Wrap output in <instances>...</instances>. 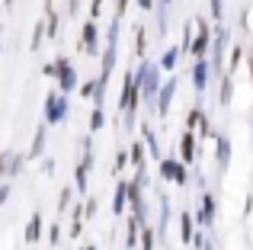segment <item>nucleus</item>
I'll list each match as a JSON object with an SVG mask.
<instances>
[{
  "label": "nucleus",
  "mask_w": 253,
  "mask_h": 250,
  "mask_svg": "<svg viewBox=\"0 0 253 250\" xmlns=\"http://www.w3.org/2000/svg\"><path fill=\"white\" fill-rule=\"evenodd\" d=\"M144 141H131V154H128V161H131V167L135 170H144Z\"/></svg>",
  "instance_id": "obj_24"
},
{
  "label": "nucleus",
  "mask_w": 253,
  "mask_h": 250,
  "mask_svg": "<svg viewBox=\"0 0 253 250\" xmlns=\"http://www.w3.org/2000/svg\"><path fill=\"white\" fill-rule=\"evenodd\" d=\"M128 212V180H119L116 183V196H112V215H125Z\"/></svg>",
  "instance_id": "obj_12"
},
{
  "label": "nucleus",
  "mask_w": 253,
  "mask_h": 250,
  "mask_svg": "<svg viewBox=\"0 0 253 250\" xmlns=\"http://www.w3.org/2000/svg\"><path fill=\"white\" fill-rule=\"evenodd\" d=\"M55 68H58V77H55L58 93L68 96L71 90H77V71H74V64H71L68 58H55Z\"/></svg>",
  "instance_id": "obj_8"
},
{
  "label": "nucleus",
  "mask_w": 253,
  "mask_h": 250,
  "mask_svg": "<svg viewBox=\"0 0 253 250\" xmlns=\"http://www.w3.org/2000/svg\"><path fill=\"white\" fill-rule=\"evenodd\" d=\"M192 39H196V29L186 26L183 29V45H179V55H192Z\"/></svg>",
  "instance_id": "obj_30"
},
{
  "label": "nucleus",
  "mask_w": 253,
  "mask_h": 250,
  "mask_svg": "<svg viewBox=\"0 0 253 250\" xmlns=\"http://www.w3.org/2000/svg\"><path fill=\"white\" fill-rule=\"evenodd\" d=\"M45 141H48V125H39L36 128V135H32V148H29V154H26V161H39V157L45 154Z\"/></svg>",
  "instance_id": "obj_13"
},
{
  "label": "nucleus",
  "mask_w": 253,
  "mask_h": 250,
  "mask_svg": "<svg viewBox=\"0 0 253 250\" xmlns=\"http://www.w3.org/2000/svg\"><path fill=\"white\" fill-rule=\"evenodd\" d=\"M141 141H144V148H148V154L154 157L157 164H161V161H164V154H161V144H157L154 128H151V125H141Z\"/></svg>",
  "instance_id": "obj_17"
},
{
  "label": "nucleus",
  "mask_w": 253,
  "mask_h": 250,
  "mask_svg": "<svg viewBox=\"0 0 253 250\" xmlns=\"http://www.w3.org/2000/svg\"><path fill=\"white\" fill-rule=\"evenodd\" d=\"M209 13H211V19H215V23H221V16H224V0H211Z\"/></svg>",
  "instance_id": "obj_34"
},
{
  "label": "nucleus",
  "mask_w": 253,
  "mask_h": 250,
  "mask_svg": "<svg viewBox=\"0 0 253 250\" xmlns=\"http://www.w3.org/2000/svg\"><path fill=\"white\" fill-rule=\"evenodd\" d=\"M77 10H81V0H71L68 3V16H77Z\"/></svg>",
  "instance_id": "obj_42"
},
{
  "label": "nucleus",
  "mask_w": 253,
  "mask_h": 250,
  "mask_svg": "<svg viewBox=\"0 0 253 250\" xmlns=\"http://www.w3.org/2000/svg\"><path fill=\"white\" fill-rule=\"evenodd\" d=\"M228 42H231V32L224 29L221 23L215 26V39H211V51H209V64H211V77H224L221 71H224V48H228Z\"/></svg>",
  "instance_id": "obj_3"
},
{
  "label": "nucleus",
  "mask_w": 253,
  "mask_h": 250,
  "mask_svg": "<svg viewBox=\"0 0 253 250\" xmlns=\"http://www.w3.org/2000/svg\"><path fill=\"white\" fill-rule=\"evenodd\" d=\"M176 61H179V45H173V48H167L161 55V61H157V64H161V71H173V68H176Z\"/></svg>",
  "instance_id": "obj_25"
},
{
  "label": "nucleus",
  "mask_w": 253,
  "mask_h": 250,
  "mask_svg": "<svg viewBox=\"0 0 253 250\" xmlns=\"http://www.w3.org/2000/svg\"><path fill=\"white\" fill-rule=\"evenodd\" d=\"M173 183H176V186H186V183H189V167H186L183 161L176 164V173H173Z\"/></svg>",
  "instance_id": "obj_31"
},
{
  "label": "nucleus",
  "mask_w": 253,
  "mask_h": 250,
  "mask_svg": "<svg viewBox=\"0 0 253 250\" xmlns=\"http://www.w3.org/2000/svg\"><path fill=\"white\" fill-rule=\"evenodd\" d=\"M138 6H141V10H154V0H135Z\"/></svg>",
  "instance_id": "obj_44"
},
{
  "label": "nucleus",
  "mask_w": 253,
  "mask_h": 250,
  "mask_svg": "<svg viewBox=\"0 0 253 250\" xmlns=\"http://www.w3.org/2000/svg\"><path fill=\"white\" fill-rule=\"evenodd\" d=\"M231 100H234V77L224 74L221 81H218V103H221V106H231Z\"/></svg>",
  "instance_id": "obj_18"
},
{
  "label": "nucleus",
  "mask_w": 253,
  "mask_h": 250,
  "mask_svg": "<svg viewBox=\"0 0 253 250\" xmlns=\"http://www.w3.org/2000/svg\"><path fill=\"white\" fill-rule=\"evenodd\" d=\"M64 119H68V96L48 90V96H45V125H61Z\"/></svg>",
  "instance_id": "obj_5"
},
{
  "label": "nucleus",
  "mask_w": 253,
  "mask_h": 250,
  "mask_svg": "<svg viewBox=\"0 0 253 250\" xmlns=\"http://www.w3.org/2000/svg\"><path fill=\"white\" fill-rule=\"evenodd\" d=\"M125 164H128V151H119V154H116V173H122Z\"/></svg>",
  "instance_id": "obj_35"
},
{
  "label": "nucleus",
  "mask_w": 253,
  "mask_h": 250,
  "mask_svg": "<svg viewBox=\"0 0 253 250\" xmlns=\"http://www.w3.org/2000/svg\"><path fill=\"white\" fill-rule=\"evenodd\" d=\"M96 23L93 19H86L84 29H81V51H86V55H96Z\"/></svg>",
  "instance_id": "obj_14"
},
{
  "label": "nucleus",
  "mask_w": 253,
  "mask_h": 250,
  "mask_svg": "<svg viewBox=\"0 0 253 250\" xmlns=\"http://www.w3.org/2000/svg\"><path fill=\"white\" fill-rule=\"evenodd\" d=\"M179 154H183L186 167L196 164V135H192V131H183V138H179Z\"/></svg>",
  "instance_id": "obj_16"
},
{
  "label": "nucleus",
  "mask_w": 253,
  "mask_h": 250,
  "mask_svg": "<svg viewBox=\"0 0 253 250\" xmlns=\"http://www.w3.org/2000/svg\"><path fill=\"white\" fill-rule=\"evenodd\" d=\"M241 64H244V48H241V45H234V48H231V55H228V74L234 77V71L241 68Z\"/></svg>",
  "instance_id": "obj_29"
},
{
  "label": "nucleus",
  "mask_w": 253,
  "mask_h": 250,
  "mask_svg": "<svg viewBox=\"0 0 253 250\" xmlns=\"http://www.w3.org/2000/svg\"><path fill=\"white\" fill-rule=\"evenodd\" d=\"M90 167H93V138H84V157L74 170V189L77 193H86V176H90Z\"/></svg>",
  "instance_id": "obj_6"
},
{
  "label": "nucleus",
  "mask_w": 253,
  "mask_h": 250,
  "mask_svg": "<svg viewBox=\"0 0 253 250\" xmlns=\"http://www.w3.org/2000/svg\"><path fill=\"white\" fill-rule=\"evenodd\" d=\"M42 74H45V77H58V68H55V61H51V64H45V68H42Z\"/></svg>",
  "instance_id": "obj_41"
},
{
  "label": "nucleus",
  "mask_w": 253,
  "mask_h": 250,
  "mask_svg": "<svg viewBox=\"0 0 253 250\" xmlns=\"http://www.w3.org/2000/svg\"><path fill=\"white\" fill-rule=\"evenodd\" d=\"M186 131H192L196 138H215V135H211V122H209V116H205V109L199 106V103L189 109V116H186Z\"/></svg>",
  "instance_id": "obj_7"
},
{
  "label": "nucleus",
  "mask_w": 253,
  "mask_h": 250,
  "mask_svg": "<svg viewBox=\"0 0 253 250\" xmlns=\"http://www.w3.org/2000/svg\"><path fill=\"white\" fill-rule=\"evenodd\" d=\"M6 6H13V0H6Z\"/></svg>",
  "instance_id": "obj_49"
},
{
  "label": "nucleus",
  "mask_w": 253,
  "mask_h": 250,
  "mask_svg": "<svg viewBox=\"0 0 253 250\" xmlns=\"http://www.w3.org/2000/svg\"><path fill=\"white\" fill-rule=\"evenodd\" d=\"M0 32H3V26H0Z\"/></svg>",
  "instance_id": "obj_50"
},
{
  "label": "nucleus",
  "mask_w": 253,
  "mask_h": 250,
  "mask_svg": "<svg viewBox=\"0 0 253 250\" xmlns=\"http://www.w3.org/2000/svg\"><path fill=\"white\" fill-rule=\"evenodd\" d=\"M173 3V0H157V6H170Z\"/></svg>",
  "instance_id": "obj_46"
},
{
  "label": "nucleus",
  "mask_w": 253,
  "mask_h": 250,
  "mask_svg": "<svg viewBox=\"0 0 253 250\" xmlns=\"http://www.w3.org/2000/svg\"><path fill=\"white\" fill-rule=\"evenodd\" d=\"M45 36H48V29H45V19H42V23H36V32H32V39H29V48L39 51L42 42H45Z\"/></svg>",
  "instance_id": "obj_28"
},
{
  "label": "nucleus",
  "mask_w": 253,
  "mask_h": 250,
  "mask_svg": "<svg viewBox=\"0 0 253 250\" xmlns=\"http://www.w3.org/2000/svg\"><path fill=\"white\" fill-rule=\"evenodd\" d=\"M103 13V0H93V6H90V16H93V23H96V16Z\"/></svg>",
  "instance_id": "obj_38"
},
{
  "label": "nucleus",
  "mask_w": 253,
  "mask_h": 250,
  "mask_svg": "<svg viewBox=\"0 0 253 250\" xmlns=\"http://www.w3.org/2000/svg\"><path fill=\"white\" fill-rule=\"evenodd\" d=\"M45 29H48V39H58V26H61V19H58L55 6H51V0H45Z\"/></svg>",
  "instance_id": "obj_20"
},
{
  "label": "nucleus",
  "mask_w": 253,
  "mask_h": 250,
  "mask_svg": "<svg viewBox=\"0 0 253 250\" xmlns=\"http://www.w3.org/2000/svg\"><path fill=\"white\" fill-rule=\"evenodd\" d=\"M144 45H148V36H144V29L138 26L135 29V51H138V58H144Z\"/></svg>",
  "instance_id": "obj_33"
},
{
  "label": "nucleus",
  "mask_w": 253,
  "mask_h": 250,
  "mask_svg": "<svg viewBox=\"0 0 253 250\" xmlns=\"http://www.w3.org/2000/svg\"><path fill=\"white\" fill-rule=\"evenodd\" d=\"M103 125H106V113L103 109H93L90 113V131H99Z\"/></svg>",
  "instance_id": "obj_32"
},
{
  "label": "nucleus",
  "mask_w": 253,
  "mask_h": 250,
  "mask_svg": "<svg viewBox=\"0 0 253 250\" xmlns=\"http://www.w3.org/2000/svg\"><path fill=\"white\" fill-rule=\"evenodd\" d=\"M138 100H141V83H138L135 71L128 68L125 77H122V93H119V109H122V119H125L128 135H131V128H135V122H138Z\"/></svg>",
  "instance_id": "obj_1"
},
{
  "label": "nucleus",
  "mask_w": 253,
  "mask_h": 250,
  "mask_svg": "<svg viewBox=\"0 0 253 250\" xmlns=\"http://www.w3.org/2000/svg\"><path fill=\"white\" fill-rule=\"evenodd\" d=\"M176 77H170V81H164V87H161V93H157V103H154V113L157 116H167L170 113V103H173V96H176Z\"/></svg>",
  "instance_id": "obj_11"
},
{
  "label": "nucleus",
  "mask_w": 253,
  "mask_h": 250,
  "mask_svg": "<svg viewBox=\"0 0 253 250\" xmlns=\"http://www.w3.org/2000/svg\"><path fill=\"white\" fill-rule=\"evenodd\" d=\"M138 241H141V225L135 218H128V228H125V247L138 250Z\"/></svg>",
  "instance_id": "obj_21"
},
{
  "label": "nucleus",
  "mask_w": 253,
  "mask_h": 250,
  "mask_svg": "<svg viewBox=\"0 0 253 250\" xmlns=\"http://www.w3.org/2000/svg\"><path fill=\"white\" fill-rule=\"evenodd\" d=\"M247 68H250V81H253V51H250V58H247Z\"/></svg>",
  "instance_id": "obj_45"
},
{
  "label": "nucleus",
  "mask_w": 253,
  "mask_h": 250,
  "mask_svg": "<svg viewBox=\"0 0 253 250\" xmlns=\"http://www.w3.org/2000/svg\"><path fill=\"white\" fill-rule=\"evenodd\" d=\"M157 244V228H141V241H138V250H154Z\"/></svg>",
  "instance_id": "obj_27"
},
{
  "label": "nucleus",
  "mask_w": 253,
  "mask_h": 250,
  "mask_svg": "<svg viewBox=\"0 0 253 250\" xmlns=\"http://www.w3.org/2000/svg\"><path fill=\"white\" fill-rule=\"evenodd\" d=\"M6 199H10V186H6V183H3V186H0V206H3Z\"/></svg>",
  "instance_id": "obj_43"
},
{
  "label": "nucleus",
  "mask_w": 253,
  "mask_h": 250,
  "mask_svg": "<svg viewBox=\"0 0 253 250\" xmlns=\"http://www.w3.org/2000/svg\"><path fill=\"white\" fill-rule=\"evenodd\" d=\"M39 238H42V215L32 212L29 221H26V244H36Z\"/></svg>",
  "instance_id": "obj_19"
},
{
  "label": "nucleus",
  "mask_w": 253,
  "mask_h": 250,
  "mask_svg": "<svg viewBox=\"0 0 253 250\" xmlns=\"http://www.w3.org/2000/svg\"><path fill=\"white\" fill-rule=\"evenodd\" d=\"M48 241H51V244H58V241H61V228H58V225H51V231H48Z\"/></svg>",
  "instance_id": "obj_39"
},
{
  "label": "nucleus",
  "mask_w": 253,
  "mask_h": 250,
  "mask_svg": "<svg viewBox=\"0 0 253 250\" xmlns=\"http://www.w3.org/2000/svg\"><path fill=\"white\" fill-rule=\"evenodd\" d=\"M58 208H61V212H68V208H71V189H64V193H61V199H58Z\"/></svg>",
  "instance_id": "obj_36"
},
{
  "label": "nucleus",
  "mask_w": 253,
  "mask_h": 250,
  "mask_svg": "<svg viewBox=\"0 0 253 250\" xmlns=\"http://www.w3.org/2000/svg\"><path fill=\"white\" fill-rule=\"evenodd\" d=\"M81 250H96V247H93V244H84V247H81Z\"/></svg>",
  "instance_id": "obj_48"
},
{
  "label": "nucleus",
  "mask_w": 253,
  "mask_h": 250,
  "mask_svg": "<svg viewBox=\"0 0 253 250\" xmlns=\"http://www.w3.org/2000/svg\"><path fill=\"white\" fill-rule=\"evenodd\" d=\"M167 221H170V199L161 193V221H157V238H164V231H167Z\"/></svg>",
  "instance_id": "obj_26"
},
{
  "label": "nucleus",
  "mask_w": 253,
  "mask_h": 250,
  "mask_svg": "<svg viewBox=\"0 0 253 250\" xmlns=\"http://www.w3.org/2000/svg\"><path fill=\"white\" fill-rule=\"evenodd\" d=\"M176 157H164L161 164H157V176H161L164 183H173V173H176Z\"/></svg>",
  "instance_id": "obj_22"
},
{
  "label": "nucleus",
  "mask_w": 253,
  "mask_h": 250,
  "mask_svg": "<svg viewBox=\"0 0 253 250\" xmlns=\"http://www.w3.org/2000/svg\"><path fill=\"white\" fill-rule=\"evenodd\" d=\"M192 238H196V215L179 212V241H183V244H192Z\"/></svg>",
  "instance_id": "obj_15"
},
{
  "label": "nucleus",
  "mask_w": 253,
  "mask_h": 250,
  "mask_svg": "<svg viewBox=\"0 0 253 250\" xmlns=\"http://www.w3.org/2000/svg\"><path fill=\"white\" fill-rule=\"evenodd\" d=\"M215 218H218V202H215V196L211 193H202V199H199V212H196V221L202 228H211L215 225Z\"/></svg>",
  "instance_id": "obj_9"
},
{
  "label": "nucleus",
  "mask_w": 253,
  "mask_h": 250,
  "mask_svg": "<svg viewBox=\"0 0 253 250\" xmlns=\"http://www.w3.org/2000/svg\"><path fill=\"white\" fill-rule=\"evenodd\" d=\"M202 250H215V244H211V241H205V247Z\"/></svg>",
  "instance_id": "obj_47"
},
{
  "label": "nucleus",
  "mask_w": 253,
  "mask_h": 250,
  "mask_svg": "<svg viewBox=\"0 0 253 250\" xmlns=\"http://www.w3.org/2000/svg\"><path fill=\"white\" fill-rule=\"evenodd\" d=\"M96 93V81H86V83H81V96H93Z\"/></svg>",
  "instance_id": "obj_37"
},
{
  "label": "nucleus",
  "mask_w": 253,
  "mask_h": 250,
  "mask_svg": "<svg viewBox=\"0 0 253 250\" xmlns=\"http://www.w3.org/2000/svg\"><path fill=\"white\" fill-rule=\"evenodd\" d=\"M135 77H138V83H141V100H144V106L154 113L157 93H161V87H164V71H161V64L141 61V64H138V71H135Z\"/></svg>",
  "instance_id": "obj_2"
},
{
  "label": "nucleus",
  "mask_w": 253,
  "mask_h": 250,
  "mask_svg": "<svg viewBox=\"0 0 253 250\" xmlns=\"http://www.w3.org/2000/svg\"><path fill=\"white\" fill-rule=\"evenodd\" d=\"M211 39H215V29L209 26V19H199L196 23V39H192V58H196V61H209Z\"/></svg>",
  "instance_id": "obj_4"
},
{
  "label": "nucleus",
  "mask_w": 253,
  "mask_h": 250,
  "mask_svg": "<svg viewBox=\"0 0 253 250\" xmlns=\"http://www.w3.org/2000/svg\"><path fill=\"white\" fill-rule=\"evenodd\" d=\"M211 64L209 61H196L192 64V87H196V96H205V90L211 87Z\"/></svg>",
  "instance_id": "obj_10"
},
{
  "label": "nucleus",
  "mask_w": 253,
  "mask_h": 250,
  "mask_svg": "<svg viewBox=\"0 0 253 250\" xmlns=\"http://www.w3.org/2000/svg\"><path fill=\"white\" fill-rule=\"evenodd\" d=\"M125 10H128V0H116V13H119V19L125 16Z\"/></svg>",
  "instance_id": "obj_40"
},
{
  "label": "nucleus",
  "mask_w": 253,
  "mask_h": 250,
  "mask_svg": "<svg viewBox=\"0 0 253 250\" xmlns=\"http://www.w3.org/2000/svg\"><path fill=\"white\" fill-rule=\"evenodd\" d=\"M228 164H231V141L228 135H218V167L228 170Z\"/></svg>",
  "instance_id": "obj_23"
}]
</instances>
